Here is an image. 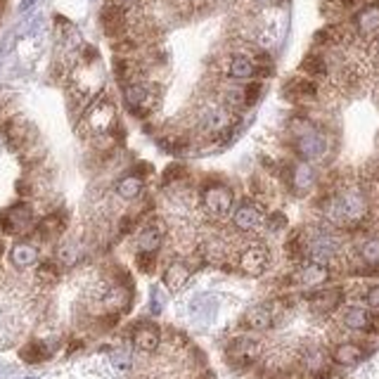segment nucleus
<instances>
[{
    "label": "nucleus",
    "mask_w": 379,
    "mask_h": 379,
    "mask_svg": "<svg viewBox=\"0 0 379 379\" xmlns=\"http://www.w3.org/2000/svg\"><path fill=\"white\" fill-rule=\"evenodd\" d=\"M325 218L330 220L332 225L339 228H356L363 225L370 216V199L365 194L363 187L358 185H344L335 190L330 194L328 201L323 206Z\"/></svg>",
    "instance_id": "1"
},
{
    "label": "nucleus",
    "mask_w": 379,
    "mask_h": 379,
    "mask_svg": "<svg viewBox=\"0 0 379 379\" xmlns=\"http://www.w3.org/2000/svg\"><path fill=\"white\" fill-rule=\"evenodd\" d=\"M290 140L292 149L299 154L302 161H323L330 154V138L318 123H313L309 116H294L290 121Z\"/></svg>",
    "instance_id": "2"
},
{
    "label": "nucleus",
    "mask_w": 379,
    "mask_h": 379,
    "mask_svg": "<svg viewBox=\"0 0 379 379\" xmlns=\"http://www.w3.org/2000/svg\"><path fill=\"white\" fill-rule=\"evenodd\" d=\"M83 128L90 138H112L114 142L123 138V128L116 116V107L107 97H95L83 112Z\"/></svg>",
    "instance_id": "3"
},
{
    "label": "nucleus",
    "mask_w": 379,
    "mask_h": 379,
    "mask_svg": "<svg viewBox=\"0 0 379 379\" xmlns=\"http://www.w3.org/2000/svg\"><path fill=\"white\" fill-rule=\"evenodd\" d=\"M304 254L306 261H318V263H330L342 254V240L337 237L330 228L311 225L302 230Z\"/></svg>",
    "instance_id": "4"
},
{
    "label": "nucleus",
    "mask_w": 379,
    "mask_h": 379,
    "mask_svg": "<svg viewBox=\"0 0 379 379\" xmlns=\"http://www.w3.org/2000/svg\"><path fill=\"white\" fill-rule=\"evenodd\" d=\"M197 128L209 138L228 140L235 128V112L220 102H204L197 109Z\"/></svg>",
    "instance_id": "5"
},
{
    "label": "nucleus",
    "mask_w": 379,
    "mask_h": 379,
    "mask_svg": "<svg viewBox=\"0 0 379 379\" xmlns=\"http://www.w3.org/2000/svg\"><path fill=\"white\" fill-rule=\"evenodd\" d=\"M121 97L123 104L128 107V112L133 116H140L145 119L154 112V104H156V93L152 88V83L147 78H138V81H130L121 86Z\"/></svg>",
    "instance_id": "6"
},
{
    "label": "nucleus",
    "mask_w": 379,
    "mask_h": 379,
    "mask_svg": "<svg viewBox=\"0 0 379 379\" xmlns=\"http://www.w3.org/2000/svg\"><path fill=\"white\" fill-rule=\"evenodd\" d=\"M36 228V216L29 201H15L0 211V230L10 237H24Z\"/></svg>",
    "instance_id": "7"
},
{
    "label": "nucleus",
    "mask_w": 379,
    "mask_h": 379,
    "mask_svg": "<svg viewBox=\"0 0 379 379\" xmlns=\"http://www.w3.org/2000/svg\"><path fill=\"white\" fill-rule=\"evenodd\" d=\"M201 206L211 218H228L235 209V192L225 182H209L201 187Z\"/></svg>",
    "instance_id": "8"
},
{
    "label": "nucleus",
    "mask_w": 379,
    "mask_h": 379,
    "mask_svg": "<svg viewBox=\"0 0 379 379\" xmlns=\"http://www.w3.org/2000/svg\"><path fill=\"white\" fill-rule=\"evenodd\" d=\"M266 218H268V216L263 211V206H261L259 201H254V199H244V201H240V204H235L232 213H230L232 228L237 232H244V235L259 232L261 228L266 225Z\"/></svg>",
    "instance_id": "9"
},
{
    "label": "nucleus",
    "mask_w": 379,
    "mask_h": 379,
    "mask_svg": "<svg viewBox=\"0 0 379 379\" xmlns=\"http://www.w3.org/2000/svg\"><path fill=\"white\" fill-rule=\"evenodd\" d=\"M332 271L328 263H318V261H304L302 266L294 271L292 282L304 290H320L330 282Z\"/></svg>",
    "instance_id": "10"
},
{
    "label": "nucleus",
    "mask_w": 379,
    "mask_h": 379,
    "mask_svg": "<svg viewBox=\"0 0 379 379\" xmlns=\"http://www.w3.org/2000/svg\"><path fill=\"white\" fill-rule=\"evenodd\" d=\"M261 356V344L254 337H237L228 344L225 358L235 368H251Z\"/></svg>",
    "instance_id": "11"
},
{
    "label": "nucleus",
    "mask_w": 379,
    "mask_h": 379,
    "mask_svg": "<svg viewBox=\"0 0 379 379\" xmlns=\"http://www.w3.org/2000/svg\"><path fill=\"white\" fill-rule=\"evenodd\" d=\"M268 266H271V251L263 244H249L237 256V268L244 275L259 278L268 271Z\"/></svg>",
    "instance_id": "12"
},
{
    "label": "nucleus",
    "mask_w": 379,
    "mask_h": 379,
    "mask_svg": "<svg viewBox=\"0 0 379 379\" xmlns=\"http://www.w3.org/2000/svg\"><path fill=\"white\" fill-rule=\"evenodd\" d=\"M282 175L297 194H306L309 190L316 187L318 182V171L313 168V164L309 161H297V164H287L282 168Z\"/></svg>",
    "instance_id": "13"
},
{
    "label": "nucleus",
    "mask_w": 379,
    "mask_h": 379,
    "mask_svg": "<svg viewBox=\"0 0 379 379\" xmlns=\"http://www.w3.org/2000/svg\"><path fill=\"white\" fill-rule=\"evenodd\" d=\"M342 325L351 332L370 335V332H379V316L363 306H346L342 311Z\"/></svg>",
    "instance_id": "14"
},
{
    "label": "nucleus",
    "mask_w": 379,
    "mask_h": 379,
    "mask_svg": "<svg viewBox=\"0 0 379 379\" xmlns=\"http://www.w3.org/2000/svg\"><path fill=\"white\" fill-rule=\"evenodd\" d=\"M318 95H320V86L313 78L294 76L285 83V97L292 100L294 104H311L318 100Z\"/></svg>",
    "instance_id": "15"
},
{
    "label": "nucleus",
    "mask_w": 379,
    "mask_h": 379,
    "mask_svg": "<svg viewBox=\"0 0 379 379\" xmlns=\"http://www.w3.org/2000/svg\"><path fill=\"white\" fill-rule=\"evenodd\" d=\"M100 22H102L104 34L109 38H121L128 34V12L121 10L119 5H114L112 0L102 8Z\"/></svg>",
    "instance_id": "16"
},
{
    "label": "nucleus",
    "mask_w": 379,
    "mask_h": 379,
    "mask_svg": "<svg viewBox=\"0 0 379 379\" xmlns=\"http://www.w3.org/2000/svg\"><path fill=\"white\" fill-rule=\"evenodd\" d=\"M161 244H164V228L156 223V218L147 220L135 235V249L138 254H159Z\"/></svg>",
    "instance_id": "17"
},
{
    "label": "nucleus",
    "mask_w": 379,
    "mask_h": 379,
    "mask_svg": "<svg viewBox=\"0 0 379 379\" xmlns=\"http://www.w3.org/2000/svg\"><path fill=\"white\" fill-rule=\"evenodd\" d=\"M133 346L140 354H156L161 346V328L154 323H140L133 328Z\"/></svg>",
    "instance_id": "18"
},
{
    "label": "nucleus",
    "mask_w": 379,
    "mask_h": 379,
    "mask_svg": "<svg viewBox=\"0 0 379 379\" xmlns=\"http://www.w3.org/2000/svg\"><path fill=\"white\" fill-rule=\"evenodd\" d=\"M275 309L271 304H259L251 306L249 311L242 316V328L249 332H266L275 325Z\"/></svg>",
    "instance_id": "19"
},
{
    "label": "nucleus",
    "mask_w": 379,
    "mask_h": 379,
    "mask_svg": "<svg viewBox=\"0 0 379 379\" xmlns=\"http://www.w3.org/2000/svg\"><path fill=\"white\" fill-rule=\"evenodd\" d=\"M8 256H10L12 268H17V271H29V268H36L41 263V251H38V247L29 240L15 242V244L10 247Z\"/></svg>",
    "instance_id": "20"
},
{
    "label": "nucleus",
    "mask_w": 379,
    "mask_h": 379,
    "mask_svg": "<svg viewBox=\"0 0 379 379\" xmlns=\"http://www.w3.org/2000/svg\"><path fill=\"white\" fill-rule=\"evenodd\" d=\"M64 230H67V213H64V211H52L48 216H43L41 220H36L34 235L41 242H52V240L62 237Z\"/></svg>",
    "instance_id": "21"
},
{
    "label": "nucleus",
    "mask_w": 379,
    "mask_h": 379,
    "mask_svg": "<svg viewBox=\"0 0 379 379\" xmlns=\"http://www.w3.org/2000/svg\"><path fill=\"white\" fill-rule=\"evenodd\" d=\"M354 29L358 36L375 38L379 36V8L377 3H368L354 15Z\"/></svg>",
    "instance_id": "22"
},
{
    "label": "nucleus",
    "mask_w": 379,
    "mask_h": 379,
    "mask_svg": "<svg viewBox=\"0 0 379 379\" xmlns=\"http://www.w3.org/2000/svg\"><path fill=\"white\" fill-rule=\"evenodd\" d=\"M370 0H323V15L332 24H339L346 15H356Z\"/></svg>",
    "instance_id": "23"
},
{
    "label": "nucleus",
    "mask_w": 379,
    "mask_h": 379,
    "mask_svg": "<svg viewBox=\"0 0 379 379\" xmlns=\"http://www.w3.org/2000/svg\"><path fill=\"white\" fill-rule=\"evenodd\" d=\"M190 278H192V268H190L185 261H180V259L171 261V263L164 268V275H161V280H164V287L168 292H180L182 287L190 282Z\"/></svg>",
    "instance_id": "24"
},
{
    "label": "nucleus",
    "mask_w": 379,
    "mask_h": 379,
    "mask_svg": "<svg viewBox=\"0 0 379 379\" xmlns=\"http://www.w3.org/2000/svg\"><path fill=\"white\" fill-rule=\"evenodd\" d=\"M365 356H368V349L358 342H342L335 346V351H332V361L337 365H342V368H354V365L361 363Z\"/></svg>",
    "instance_id": "25"
},
{
    "label": "nucleus",
    "mask_w": 379,
    "mask_h": 379,
    "mask_svg": "<svg viewBox=\"0 0 379 379\" xmlns=\"http://www.w3.org/2000/svg\"><path fill=\"white\" fill-rule=\"evenodd\" d=\"M114 192L116 197L123 199V201H135L145 194V178L138 173H126L123 178L116 180L114 185Z\"/></svg>",
    "instance_id": "26"
},
{
    "label": "nucleus",
    "mask_w": 379,
    "mask_h": 379,
    "mask_svg": "<svg viewBox=\"0 0 379 379\" xmlns=\"http://www.w3.org/2000/svg\"><path fill=\"white\" fill-rule=\"evenodd\" d=\"M342 290H316L309 297V306L316 313H335L342 306Z\"/></svg>",
    "instance_id": "27"
},
{
    "label": "nucleus",
    "mask_w": 379,
    "mask_h": 379,
    "mask_svg": "<svg viewBox=\"0 0 379 379\" xmlns=\"http://www.w3.org/2000/svg\"><path fill=\"white\" fill-rule=\"evenodd\" d=\"M299 69H302V74L306 78L318 81V78H325L330 74V60H328V55H323V52H311V55H306L302 60Z\"/></svg>",
    "instance_id": "28"
},
{
    "label": "nucleus",
    "mask_w": 379,
    "mask_h": 379,
    "mask_svg": "<svg viewBox=\"0 0 379 379\" xmlns=\"http://www.w3.org/2000/svg\"><path fill=\"white\" fill-rule=\"evenodd\" d=\"M358 261H361L363 268H368V271H379V235L365 237L361 244H358Z\"/></svg>",
    "instance_id": "29"
},
{
    "label": "nucleus",
    "mask_w": 379,
    "mask_h": 379,
    "mask_svg": "<svg viewBox=\"0 0 379 379\" xmlns=\"http://www.w3.org/2000/svg\"><path fill=\"white\" fill-rule=\"evenodd\" d=\"M19 358H22L24 363H29V365H38V363H43V361H48V358H50V349H48V344L41 342V339H34V342L22 346Z\"/></svg>",
    "instance_id": "30"
},
{
    "label": "nucleus",
    "mask_w": 379,
    "mask_h": 379,
    "mask_svg": "<svg viewBox=\"0 0 379 379\" xmlns=\"http://www.w3.org/2000/svg\"><path fill=\"white\" fill-rule=\"evenodd\" d=\"M304 368L311 372V375H325L328 372V354L318 346H311V349L304 351Z\"/></svg>",
    "instance_id": "31"
},
{
    "label": "nucleus",
    "mask_w": 379,
    "mask_h": 379,
    "mask_svg": "<svg viewBox=\"0 0 379 379\" xmlns=\"http://www.w3.org/2000/svg\"><path fill=\"white\" fill-rule=\"evenodd\" d=\"M62 278V266L57 263V261H41V263L36 266V280L45 287H52L57 285Z\"/></svg>",
    "instance_id": "32"
},
{
    "label": "nucleus",
    "mask_w": 379,
    "mask_h": 379,
    "mask_svg": "<svg viewBox=\"0 0 379 379\" xmlns=\"http://www.w3.org/2000/svg\"><path fill=\"white\" fill-rule=\"evenodd\" d=\"M78 259H81V247H78L76 242H64L60 249H57V263L62 268L76 266Z\"/></svg>",
    "instance_id": "33"
},
{
    "label": "nucleus",
    "mask_w": 379,
    "mask_h": 379,
    "mask_svg": "<svg viewBox=\"0 0 379 379\" xmlns=\"http://www.w3.org/2000/svg\"><path fill=\"white\" fill-rule=\"evenodd\" d=\"M261 93H263V83H261V81H249V83H244V109L254 107V104L259 102Z\"/></svg>",
    "instance_id": "34"
},
{
    "label": "nucleus",
    "mask_w": 379,
    "mask_h": 379,
    "mask_svg": "<svg viewBox=\"0 0 379 379\" xmlns=\"http://www.w3.org/2000/svg\"><path fill=\"white\" fill-rule=\"evenodd\" d=\"M185 166L182 164H171L164 171V185H175V182H185Z\"/></svg>",
    "instance_id": "35"
},
{
    "label": "nucleus",
    "mask_w": 379,
    "mask_h": 379,
    "mask_svg": "<svg viewBox=\"0 0 379 379\" xmlns=\"http://www.w3.org/2000/svg\"><path fill=\"white\" fill-rule=\"evenodd\" d=\"M156 254H138V259H135V263H138V271L140 273H154L156 268Z\"/></svg>",
    "instance_id": "36"
},
{
    "label": "nucleus",
    "mask_w": 379,
    "mask_h": 379,
    "mask_svg": "<svg viewBox=\"0 0 379 379\" xmlns=\"http://www.w3.org/2000/svg\"><path fill=\"white\" fill-rule=\"evenodd\" d=\"M365 304L370 306V311H377L379 313V285L370 287V290L365 292Z\"/></svg>",
    "instance_id": "37"
},
{
    "label": "nucleus",
    "mask_w": 379,
    "mask_h": 379,
    "mask_svg": "<svg viewBox=\"0 0 379 379\" xmlns=\"http://www.w3.org/2000/svg\"><path fill=\"white\" fill-rule=\"evenodd\" d=\"M114 365L121 370H128L130 368V356L126 354V351H116L114 354Z\"/></svg>",
    "instance_id": "38"
},
{
    "label": "nucleus",
    "mask_w": 379,
    "mask_h": 379,
    "mask_svg": "<svg viewBox=\"0 0 379 379\" xmlns=\"http://www.w3.org/2000/svg\"><path fill=\"white\" fill-rule=\"evenodd\" d=\"M112 3H114V5H119L121 10H126V12H128L130 8H135V5H138V0H112Z\"/></svg>",
    "instance_id": "39"
},
{
    "label": "nucleus",
    "mask_w": 379,
    "mask_h": 379,
    "mask_svg": "<svg viewBox=\"0 0 379 379\" xmlns=\"http://www.w3.org/2000/svg\"><path fill=\"white\" fill-rule=\"evenodd\" d=\"M372 50H375V55L379 57V36H375V43H372Z\"/></svg>",
    "instance_id": "40"
},
{
    "label": "nucleus",
    "mask_w": 379,
    "mask_h": 379,
    "mask_svg": "<svg viewBox=\"0 0 379 379\" xmlns=\"http://www.w3.org/2000/svg\"><path fill=\"white\" fill-rule=\"evenodd\" d=\"M5 254V244H3V240H0V256Z\"/></svg>",
    "instance_id": "41"
},
{
    "label": "nucleus",
    "mask_w": 379,
    "mask_h": 379,
    "mask_svg": "<svg viewBox=\"0 0 379 379\" xmlns=\"http://www.w3.org/2000/svg\"><path fill=\"white\" fill-rule=\"evenodd\" d=\"M0 8H3V0H0Z\"/></svg>",
    "instance_id": "42"
},
{
    "label": "nucleus",
    "mask_w": 379,
    "mask_h": 379,
    "mask_svg": "<svg viewBox=\"0 0 379 379\" xmlns=\"http://www.w3.org/2000/svg\"><path fill=\"white\" fill-rule=\"evenodd\" d=\"M377 8H379V3H377Z\"/></svg>",
    "instance_id": "43"
}]
</instances>
